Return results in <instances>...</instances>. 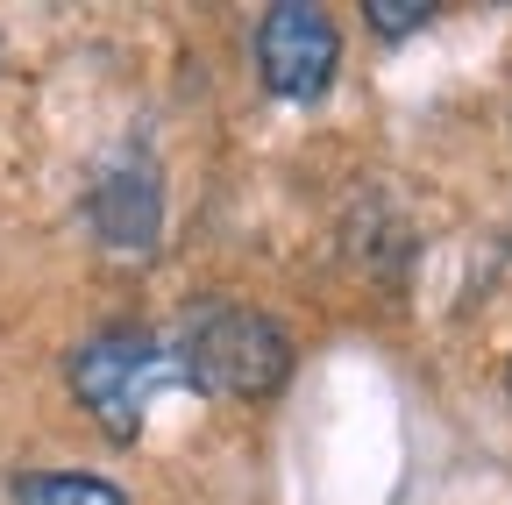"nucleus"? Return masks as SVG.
I'll return each instance as SVG.
<instances>
[{"label":"nucleus","mask_w":512,"mask_h":505,"mask_svg":"<svg viewBox=\"0 0 512 505\" xmlns=\"http://www.w3.org/2000/svg\"><path fill=\"white\" fill-rule=\"evenodd\" d=\"M178 377L200 385L207 399H271L285 377H292V342L271 313L214 299L200 313H185V335H178Z\"/></svg>","instance_id":"1"},{"label":"nucleus","mask_w":512,"mask_h":505,"mask_svg":"<svg viewBox=\"0 0 512 505\" xmlns=\"http://www.w3.org/2000/svg\"><path fill=\"white\" fill-rule=\"evenodd\" d=\"M171 377H178V363L150 328H100L72 356V392L107 441H136L157 385H171Z\"/></svg>","instance_id":"2"},{"label":"nucleus","mask_w":512,"mask_h":505,"mask_svg":"<svg viewBox=\"0 0 512 505\" xmlns=\"http://www.w3.org/2000/svg\"><path fill=\"white\" fill-rule=\"evenodd\" d=\"M256 65H264V86L278 100H320L335 86L342 36L320 8H306V0H278V8L256 22Z\"/></svg>","instance_id":"3"},{"label":"nucleus","mask_w":512,"mask_h":505,"mask_svg":"<svg viewBox=\"0 0 512 505\" xmlns=\"http://www.w3.org/2000/svg\"><path fill=\"white\" fill-rule=\"evenodd\" d=\"M93 228L107 249H121V257H150L157 249V228H164V185H157V164L121 150L100 178H93V200H86Z\"/></svg>","instance_id":"4"},{"label":"nucleus","mask_w":512,"mask_h":505,"mask_svg":"<svg viewBox=\"0 0 512 505\" xmlns=\"http://www.w3.org/2000/svg\"><path fill=\"white\" fill-rule=\"evenodd\" d=\"M15 505H128V491L107 477H79V470H43L15 484Z\"/></svg>","instance_id":"5"},{"label":"nucleus","mask_w":512,"mask_h":505,"mask_svg":"<svg viewBox=\"0 0 512 505\" xmlns=\"http://www.w3.org/2000/svg\"><path fill=\"white\" fill-rule=\"evenodd\" d=\"M427 0H370V29L377 36H413V29H427Z\"/></svg>","instance_id":"6"},{"label":"nucleus","mask_w":512,"mask_h":505,"mask_svg":"<svg viewBox=\"0 0 512 505\" xmlns=\"http://www.w3.org/2000/svg\"><path fill=\"white\" fill-rule=\"evenodd\" d=\"M505 385H512V370H505Z\"/></svg>","instance_id":"7"}]
</instances>
